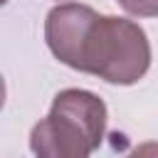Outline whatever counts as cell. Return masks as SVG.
<instances>
[{
  "label": "cell",
  "mask_w": 158,
  "mask_h": 158,
  "mask_svg": "<svg viewBox=\"0 0 158 158\" xmlns=\"http://www.w3.org/2000/svg\"><path fill=\"white\" fill-rule=\"evenodd\" d=\"M44 42L62 64L118 86L136 84L151 67V42L138 22L99 15L81 2L47 12Z\"/></svg>",
  "instance_id": "obj_1"
},
{
  "label": "cell",
  "mask_w": 158,
  "mask_h": 158,
  "mask_svg": "<svg viewBox=\"0 0 158 158\" xmlns=\"http://www.w3.org/2000/svg\"><path fill=\"white\" fill-rule=\"evenodd\" d=\"M106 104L86 89H62L30 131L35 158H89L106 136Z\"/></svg>",
  "instance_id": "obj_2"
},
{
  "label": "cell",
  "mask_w": 158,
  "mask_h": 158,
  "mask_svg": "<svg viewBox=\"0 0 158 158\" xmlns=\"http://www.w3.org/2000/svg\"><path fill=\"white\" fill-rule=\"evenodd\" d=\"M116 2L136 17H158V0H116Z\"/></svg>",
  "instance_id": "obj_3"
},
{
  "label": "cell",
  "mask_w": 158,
  "mask_h": 158,
  "mask_svg": "<svg viewBox=\"0 0 158 158\" xmlns=\"http://www.w3.org/2000/svg\"><path fill=\"white\" fill-rule=\"evenodd\" d=\"M126 158H158V141H146L138 143Z\"/></svg>",
  "instance_id": "obj_4"
}]
</instances>
